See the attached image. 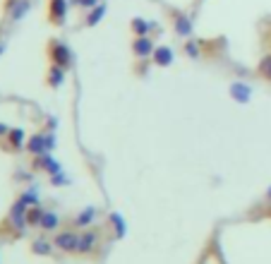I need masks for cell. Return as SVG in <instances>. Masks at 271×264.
Listing matches in <instances>:
<instances>
[{
    "label": "cell",
    "instance_id": "cell-1",
    "mask_svg": "<svg viewBox=\"0 0 271 264\" xmlns=\"http://www.w3.org/2000/svg\"><path fill=\"white\" fill-rule=\"evenodd\" d=\"M264 72L271 77V60H267V63H264Z\"/></svg>",
    "mask_w": 271,
    "mask_h": 264
}]
</instances>
